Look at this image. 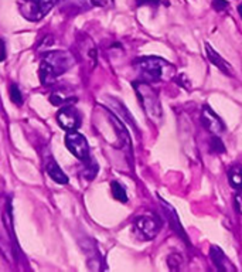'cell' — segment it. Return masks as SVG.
I'll use <instances>...</instances> for the list:
<instances>
[{
	"instance_id": "obj_1",
	"label": "cell",
	"mask_w": 242,
	"mask_h": 272,
	"mask_svg": "<svg viewBox=\"0 0 242 272\" xmlns=\"http://www.w3.org/2000/svg\"><path fill=\"white\" fill-rule=\"evenodd\" d=\"M75 64V60L71 53L55 50L50 51L43 57L40 63V70H38V77L43 85H50L53 84L57 78L70 71Z\"/></svg>"
},
{
	"instance_id": "obj_2",
	"label": "cell",
	"mask_w": 242,
	"mask_h": 272,
	"mask_svg": "<svg viewBox=\"0 0 242 272\" xmlns=\"http://www.w3.org/2000/svg\"><path fill=\"white\" fill-rule=\"evenodd\" d=\"M11 203H6V209L0 210V253L7 263L16 261V241L13 233Z\"/></svg>"
},
{
	"instance_id": "obj_3",
	"label": "cell",
	"mask_w": 242,
	"mask_h": 272,
	"mask_svg": "<svg viewBox=\"0 0 242 272\" xmlns=\"http://www.w3.org/2000/svg\"><path fill=\"white\" fill-rule=\"evenodd\" d=\"M136 63H139V67L142 68L144 77L150 81H159L163 78H170L174 74V67L164 60H160L157 57H147L140 58Z\"/></svg>"
},
{
	"instance_id": "obj_4",
	"label": "cell",
	"mask_w": 242,
	"mask_h": 272,
	"mask_svg": "<svg viewBox=\"0 0 242 272\" xmlns=\"http://www.w3.org/2000/svg\"><path fill=\"white\" fill-rule=\"evenodd\" d=\"M57 3L58 0H18V10L28 21H40Z\"/></svg>"
},
{
	"instance_id": "obj_5",
	"label": "cell",
	"mask_w": 242,
	"mask_h": 272,
	"mask_svg": "<svg viewBox=\"0 0 242 272\" xmlns=\"http://www.w3.org/2000/svg\"><path fill=\"white\" fill-rule=\"evenodd\" d=\"M65 146L78 160L82 163H91L90 145L85 139V136L81 135L77 131H68L65 135Z\"/></svg>"
},
{
	"instance_id": "obj_6",
	"label": "cell",
	"mask_w": 242,
	"mask_h": 272,
	"mask_svg": "<svg viewBox=\"0 0 242 272\" xmlns=\"http://www.w3.org/2000/svg\"><path fill=\"white\" fill-rule=\"evenodd\" d=\"M136 87V91L139 94V98L142 101V105L143 108L146 109L147 115L152 118V117H160L161 115V109L160 104H159V98L156 95V92L144 82H140V84H134Z\"/></svg>"
},
{
	"instance_id": "obj_7",
	"label": "cell",
	"mask_w": 242,
	"mask_h": 272,
	"mask_svg": "<svg viewBox=\"0 0 242 272\" xmlns=\"http://www.w3.org/2000/svg\"><path fill=\"white\" fill-rule=\"evenodd\" d=\"M57 122H58L60 127L68 132V131H77L81 127L82 119H81L80 112L74 108L72 105H65V107H63L58 111Z\"/></svg>"
},
{
	"instance_id": "obj_8",
	"label": "cell",
	"mask_w": 242,
	"mask_h": 272,
	"mask_svg": "<svg viewBox=\"0 0 242 272\" xmlns=\"http://www.w3.org/2000/svg\"><path fill=\"white\" fill-rule=\"evenodd\" d=\"M77 48H78V54L82 58V61L88 64L91 68L95 67V64H97V48H95L94 43L91 41V38H88L87 36H81Z\"/></svg>"
},
{
	"instance_id": "obj_9",
	"label": "cell",
	"mask_w": 242,
	"mask_h": 272,
	"mask_svg": "<svg viewBox=\"0 0 242 272\" xmlns=\"http://www.w3.org/2000/svg\"><path fill=\"white\" fill-rule=\"evenodd\" d=\"M136 230L144 237V238H147V240H150L153 237L157 234V231H159V223H157V220L150 216V214H144L142 217H139L136 220Z\"/></svg>"
},
{
	"instance_id": "obj_10",
	"label": "cell",
	"mask_w": 242,
	"mask_h": 272,
	"mask_svg": "<svg viewBox=\"0 0 242 272\" xmlns=\"http://www.w3.org/2000/svg\"><path fill=\"white\" fill-rule=\"evenodd\" d=\"M45 172L47 174L53 179L55 183L58 184H67L68 183V176L64 173V170L60 167V164L57 163L54 159H48L47 163H45Z\"/></svg>"
},
{
	"instance_id": "obj_11",
	"label": "cell",
	"mask_w": 242,
	"mask_h": 272,
	"mask_svg": "<svg viewBox=\"0 0 242 272\" xmlns=\"http://www.w3.org/2000/svg\"><path fill=\"white\" fill-rule=\"evenodd\" d=\"M203 122H204V125L207 127V129L211 131L213 134H220V132L224 131L223 122L220 121V118L215 115L211 109L207 108V107L204 108V111H203Z\"/></svg>"
},
{
	"instance_id": "obj_12",
	"label": "cell",
	"mask_w": 242,
	"mask_h": 272,
	"mask_svg": "<svg viewBox=\"0 0 242 272\" xmlns=\"http://www.w3.org/2000/svg\"><path fill=\"white\" fill-rule=\"evenodd\" d=\"M206 51H207V55H208V60L211 61L213 64H215L223 73H225L227 75H233V67L230 65V64L225 61L224 58L221 57V55H218L217 53L214 51V48L211 47L210 44H206Z\"/></svg>"
},
{
	"instance_id": "obj_13",
	"label": "cell",
	"mask_w": 242,
	"mask_h": 272,
	"mask_svg": "<svg viewBox=\"0 0 242 272\" xmlns=\"http://www.w3.org/2000/svg\"><path fill=\"white\" fill-rule=\"evenodd\" d=\"M211 258H213V261L214 264L221 270V271H231V270H235L234 268V265L231 264V261L225 257V254L220 250V248H217V247H213V250H211Z\"/></svg>"
},
{
	"instance_id": "obj_14",
	"label": "cell",
	"mask_w": 242,
	"mask_h": 272,
	"mask_svg": "<svg viewBox=\"0 0 242 272\" xmlns=\"http://www.w3.org/2000/svg\"><path fill=\"white\" fill-rule=\"evenodd\" d=\"M228 180L234 189L241 190L242 189V167L240 164H235L228 169Z\"/></svg>"
},
{
	"instance_id": "obj_15",
	"label": "cell",
	"mask_w": 242,
	"mask_h": 272,
	"mask_svg": "<svg viewBox=\"0 0 242 272\" xmlns=\"http://www.w3.org/2000/svg\"><path fill=\"white\" fill-rule=\"evenodd\" d=\"M9 97L11 102L16 105V107H21L23 105V102H24V98H23V95H21V91L18 88L17 84H11L9 87Z\"/></svg>"
},
{
	"instance_id": "obj_16",
	"label": "cell",
	"mask_w": 242,
	"mask_h": 272,
	"mask_svg": "<svg viewBox=\"0 0 242 272\" xmlns=\"http://www.w3.org/2000/svg\"><path fill=\"white\" fill-rule=\"evenodd\" d=\"M112 187V194L114 197L118 200V201H122V203H126L127 201V194H126V190L123 189V186L118 181H112L111 184Z\"/></svg>"
},
{
	"instance_id": "obj_17",
	"label": "cell",
	"mask_w": 242,
	"mask_h": 272,
	"mask_svg": "<svg viewBox=\"0 0 242 272\" xmlns=\"http://www.w3.org/2000/svg\"><path fill=\"white\" fill-rule=\"evenodd\" d=\"M211 149L214 150V152H224L225 149H224V145H223V142L220 140V137H217V136H214L213 139H211Z\"/></svg>"
},
{
	"instance_id": "obj_18",
	"label": "cell",
	"mask_w": 242,
	"mask_h": 272,
	"mask_svg": "<svg viewBox=\"0 0 242 272\" xmlns=\"http://www.w3.org/2000/svg\"><path fill=\"white\" fill-rule=\"evenodd\" d=\"M7 57V50H6V44L3 41V38H0V63H3Z\"/></svg>"
},
{
	"instance_id": "obj_19",
	"label": "cell",
	"mask_w": 242,
	"mask_h": 272,
	"mask_svg": "<svg viewBox=\"0 0 242 272\" xmlns=\"http://www.w3.org/2000/svg\"><path fill=\"white\" fill-rule=\"evenodd\" d=\"M235 209L240 214H242V193H238L235 196Z\"/></svg>"
},
{
	"instance_id": "obj_20",
	"label": "cell",
	"mask_w": 242,
	"mask_h": 272,
	"mask_svg": "<svg viewBox=\"0 0 242 272\" xmlns=\"http://www.w3.org/2000/svg\"><path fill=\"white\" fill-rule=\"evenodd\" d=\"M213 6H214L217 10L221 11V10L227 7V1H224V0H214V1H213Z\"/></svg>"
},
{
	"instance_id": "obj_21",
	"label": "cell",
	"mask_w": 242,
	"mask_h": 272,
	"mask_svg": "<svg viewBox=\"0 0 242 272\" xmlns=\"http://www.w3.org/2000/svg\"><path fill=\"white\" fill-rule=\"evenodd\" d=\"M238 10H240V14H241V17H242V4H240V7H238Z\"/></svg>"
}]
</instances>
